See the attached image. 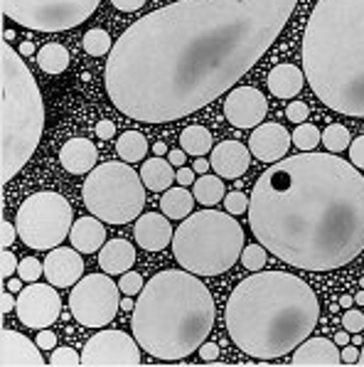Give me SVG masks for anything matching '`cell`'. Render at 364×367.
Listing matches in <instances>:
<instances>
[{
    "mask_svg": "<svg viewBox=\"0 0 364 367\" xmlns=\"http://www.w3.org/2000/svg\"><path fill=\"white\" fill-rule=\"evenodd\" d=\"M49 365L52 367H77L81 365V355L72 348H54L49 355Z\"/></svg>",
    "mask_w": 364,
    "mask_h": 367,
    "instance_id": "d590c367",
    "label": "cell"
},
{
    "mask_svg": "<svg viewBox=\"0 0 364 367\" xmlns=\"http://www.w3.org/2000/svg\"><path fill=\"white\" fill-rule=\"evenodd\" d=\"M3 38H6V42H10V40H15V32H13V30H6V32H3Z\"/></svg>",
    "mask_w": 364,
    "mask_h": 367,
    "instance_id": "be15d7a7",
    "label": "cell"
},
{
    "mask_svg": "<svg viewBox=\"0 0 364 367\" xmlns=\"http://www.w3.org/2000/svg\"><path fill=\"white\" fill-rule=\"evenodd\" d=\"M72 205L57 192H35L17 208L15 227L22 244L47 251L62 247L72 232Z\"/></svg>",
    "mask_w": 364,
    "mask_h": 367,
    "instance_id": "9c48e42d",
    "label": "cell"
},
{
    "mask_svg": "<svg viewBox=\"0 0 364 367\" xmlns=\"http://www.w3.org/2000/svg\"><path fill=\"white\" fill-rule=\"evenodd\" d=\"M224 208H227L229 214H244L248 212V197L244 192L234 190L229 195H224Z\"/></svg>",
    "mask_w": 364,
    "mask_h": 367,
    "instance_id": "74e56055",
    "label": "cell"
},
{
    "mask_svg": "<svg viewBox=\"0 0 364 367\" xmlns=\"http://www.w3.org/2000/svg\"><path fill=\"white\" fill-rule=\"evenodd\" d=\"M96 146L89 139H69L59 150V163L72 175H89L96 168Z\"/></svg>",
    "mask_w": 364,
    "mask_h": 367,
    "instance_id": "44dd1931",
    "label": "cell"
},
{
    "mask_svg": "<svg viewBox=\"0 0 364 367\" xmlns=\"http://www.w3.org/2000/svg\"><path fill=\"white\" fill-rule=\"evenodd\" d=\"M320 136L322 133L317 131L312 123H298V128L290 133V139H293V146L298 150H312L317 143H320Z\"/></svg>",
    "mask_w": 364,
    "mask_h": 367,
    "instance_id": "d6a6232c",
    "label": "cell"
},
{
    "mask_svg": "<svg viewBox=\"0 0 364 367\" xmlns=\"http://www.w3.org/2000/svg\"><path fill=\"white\" fill-rule=\"evenodd\" d=\"M69 240H72V247L81 254H94L101 247L106 244V229L101 224L99 217H79L74 224H72V232H69Z\"/></svg>",
    "mask_w": 364,
    "mask_h": 367,
    "instance_id": "603a6c76",
    "label": "cell"
},
{
    "mask_svg": "<svg viewBox=\"0 0 364 367\" xmlns=\"http://www.w3.org/2000/svg\"><path fill=\"white\" fill-rule=\"evenodd\" d=\"M175 180H177L182 187L195 185V171H192V168H185V165H182V168H180L177 173H175Z\"/></svg>",
    "mask_w": 364,
    "mask_h": 367,
    "instance_id": "c3c4849f",
    "label": "cell"
},
{
    "mask_svg": "<svg viewBox=\"0 0 364 367\" xmlns=\"http://www.w3.org/2000/svg\"><path fill=\"white\" fill-rule=\"evenodd\" d=\"M200 357L205 362H214L216 357H219V345H216V343H202L200 345Z\"/></svg>",
    "mask_w": 364,
    "mask_h": 367,
    "instance_id": "bcb514c9",
    "label": "cell"
},
{
    "mask_svg": "<svg viewBox=\"0 0 364 367\" xmlns=\"http://www.w3.org/2000/svg\"><path fill=\"white\" fill-rule=\"evenodd\" d=\"M133 261H136V247L128 240H111L99 249L101 272L111 274V276H121V274L131 272Z\"/></svg>",
    "mask_w": 364,
    "mask_h": 367,
    "instance_id": "7402d4cb",
    "label": "cell"
},
{
    "mask_svg": "<svg viewBox=\"0 0 364 367\" xmlns=\"http://www.w3.org/2000/svg\"><path fill=\"white\" fill-rule=\"evenodd\" d=\"M320 141H322V146L330 150V153H342V150L349 148V143H352L349 131L342 126V123H330V126L322 131Z\"/></svg>",
    "mask_w": 364,
    "mask_h": 367,
    "instance_id": "1f68e13d",
    "label": "cell"
},
{
    "mask_svg": "<svg viewBox=\"0 0 364 367\" xmlns=\"http://www.w3.org/2000/svg\"><path fill=\"white\" fill-rule=\"evenodd\" d=\"M269 114V99L256 86H234L224 99V116L234 128H256Z\"/></svg>",
    "mask_w": 364,
    "mask_h": 367,
    "instance_id": "5bb4252c",
    "label": "cell"
},
{
    "mask_svg": "<svg viewBox=\"0 0 364 367\" xmlns=\"http://www.w3.org/2000/svg\"><path fill=\"white\" fill-rule=\"evenodd\" d=\"M69 311L86 328H104L121 311V288L106 272L81 276L72 288Z\"/></svg>",
    "mask_w": 364,
    "mask_h": 367,
    "instance_id": "8fae6325",
    "label": "cell"
},
{
    "mask_svg": "<svg viewBox=\"0 0 364 367\" xmlns=\"http://www.w3.org/2000/svg\"><path fill=\"white\" fill-rule=\"evenodd\" d=\"M349 341H352V336H347V330H342V333L335 336V343H338V345H347Z\"/></svg>",
    "mask_w": 364,
    "mask_h": 367,
    "instance_id": "6f0895ef",
    "label": "cell"
},
{
    "mask_svg": "<svg viewBox=\"0 0 364 367\" xmlns=\"http://www.w3.org/2000/svg\"><path fill=\"white\" fill-rule=\"evenodd\" d=\"M79 254L81 251H77L74 247H54V249H49V254L45 256V279L54 288L74 286L84 276V259Z\"/></svg>",
    "mask_w": 364,
    "mask_h": 367,
    "instance_id": "9a60e30c",
    "label": "cell"
},
{
    "mask_svg": "<svg viewBox=\"0 0 364 367\" xmlns=\"http://www.w3.org/2000/svg\"><path fill=\"white\" fill-rule=\"evenodd\" d=\"M13 306H17V301H13V291L6 288V291L0 293V311H3V313H10Z\"/></svg>",
    "mask_w": 364,
    "mask_h": 367,
    "instance_id": "f907efd6",
    "label": "cell"
},
{
    "mask_svg": "<svg viewBox=\"0 0 364 367\" xmlns=\"http://www.w3.org/2000/svg\"><path fill=\"white\" fill-rule=\"evenodd\" d=\"M6 288L8 291H13V293H20L22 291V279L17 276V279H6Z\"/></svg>",
    "mask_w": 364,
    "mask_h": 367,
    "instance_id": "db71d44e",
    "label": "cell"
},
{
    "mask_svg": "<svg viewBox=\"0 0 364 367\" xmlns=\"http://www.w3.org/2000/svg\"><path fill=\"white\" fill-rule=\"evenodd\" d=\"M153 150H155V155H165L168 153V146H165L163 141H158V143L153 146Z\"/></svg>",
    "mask_w": 364,
    "mask_h": 367,
    "instance_id": "680465c9",
    "label": "cell"
},
{
    "mask_svg": "<svg viewBox=\"0 0 364 367\" xmlns=\"http://www.w3.org/2000/svg\"><path fill=\"white\" fill-rule=\"evenodd\" d=\"M84 367H136L141 365V345L123 330H101L81 350Z\"/></svg>",
    "mask_w": 364,
    "mask_h": 367,
    "instance_id": "7c38bea8",
    "label": "cell"
},
{
    "mask_svg": "<svg viewBox=\"0 0 364 367\" xmlns=\"http://www.w3.org/2000/svg\"><path fill=\"white\" fill-rule=\"evenodd\" d=\"M317 315V296L303 279L285 272H253L234 286L224 320L244 355L278 360L310 336Z\"/></svg>",
    "mask_w": 364,
    "mask_h": 367,
    "instance_id": "3957f363",
    "label": "cell"
},
{
    "mask_svg": "<svg viewBox=\"0 0 364 367\" xmlns=\"http://www.w3.org/2000/svg\"><path fill=\"white\" fill-rule=\"evenodd\" d=\"M15 311H17V318L22 320V325L42 330V328H49L62 315V298L54 291L52 283L32 281L30 286H25L17 293Z\"/></svg>",
    "mask_w": 364,
    "mask_h": 367,
    "instance_id": "4fadbf2b",
    "label": "cell"
},
{
    "mask_svg": "<svg viewBox=\"0 0 364 367\" xmlns=\"http://www.w3.org/2000/svg\"><path fill=\"white\" fill-rule=\"evenodd\" d=\"M35 343H38L42 350H54L57 348V336H54L52 330H47V328H42L38 333V338H35Z\"/></svg>",
    "mask_w": 364,
    "mask_h": 367,
    "instance_id": "ee69618b",
    "label": "cell"
},
{
    "mask_svg": "<svg viewBox=\"0 0 364 367\" xmlns=\"http://www.w3.org/2000/svg\"><path fill=\"white\" fill-rule=\"evenodd\" d=\"M342 365H357V360H359V350H357V345H342Z\"/></svg>",
    "mask_w": 364,
    "mask_h": 367,
    "instance_id": "681fc988",
    "label": "cell"
},
{
    "mask_svg": "<svg viewBox=\"0 0 364 367\" xmlns=\"http://www.w3.org/2000/svg\"><path fill=\"white\" fill-rule=\"evenodd\" d=\"M17 52H20L22 57H30V54L35 52V45H32V42H27V40H25V42L20 45V49H17Z\"/></svg>",
    "mask_w": 364,
    "mask_h": 367,
    "instance_id": "9f6ffc18",
    "label": "cell"
},
{
    "mask_svg": "<svg viewBox=\"0 0 364 367\" xmlns=\"http://www.w3.org/2000/svg\"><path fill=\"white\" fill-rule=\"evenodd\" d=\"M15 237H17V227L13 229V224L8 222V219H3V222H0V244H3V249H8Z\"/></svg>",
    "mask_w": 364,
    "mask_h": 367,
    "instance_id": "7bdbcfd3",
    "label": "cell"
},
{
    "mask_svg": "<svg viewBox=\"0 0 364 367\" xmlns=\"http://www.w3.org/2000/svg\"><path fill=\"white\" fill-rule=\"evenodd\" d=\"M244 251V229L229 212L202 210L187 214L173 235L177 264L197 276H219L229 272Z\"/></svg>",
    "mask_w": 364,
    "mask_h": 367,
    "instance_id": "52a82bcc",
    "label": "cell"
},
{
    "mask_svg": "<svg viewBox=\"0 0 364 367\" xmlns=\"http://www.w3.org/2000/svg\"><path fill=\"white\" fill-rule=\"evenodd\" d=\"M357 365H362V367H364V345H362V352H359V360H357Z\"/></svg>",
    "mask_w": 364,
    "mask_h": 367,
    "instance_id": "e7e4bbea",
    "label": "cell"
},
{
    "mask_svg": "<svg viewBox=\"0 0 364 367\" xmlns=\"http://www.w3.org/2000/svg\"><path fill=\"white\" fill-rule=\"evenodd\" d=\"M81 45H84V52L91 54V57H104V54H109L113 49L111 35L101 30V27H91L84 35V40H81Z\"/></svg>",
    "mask_w": 364,
    "mask_h": 367,
    "instance_id": "4dcf8cb0",
    "label": "cell"
},
{
    "mask_svg": "<svg viewBox=\"0 0 364 367\" xmlns=\"http://www.w3.org/2000/svg\"><path fill=\"white\" fill-rule=\"evenodd\" d=\"M0 182L6 185L27 165L42 139L45 104L22 54L0 42Z\"/></svg>",
    "mask_w": 364,
    "mask_h": 367,
    "instance_id": "8992f818",
    "label": "cell"
},
{
    "mask_svg": "<svg viewBox=\"0 0 364 367\" xmlns=\"http://www.w3.org/2000/svg\"><path fill=\"white\" fill-rule=\"evenodd\" d=\"M349 343H352V345H364V338L362 336H352V341H349Z\"/></svg>",
    "mask_w": 364,
    "mask_h": 367,
    "instance_id": "94428289",
    "label": "cell"
},
{
    "mask_svg": "<svg viewBox=\"0 0 364 367\" xmlns=\"http://www.w3.org/2000/svg\"><path fill=\"white\" fill-rule=\"evenodd\" d=\"M301 54L317 99L342 116L364 118V0H317Z\"/></svg>",
    "mask_w": 364,
    "mask_h": 367,
    "instance_id": "277c9868",
    "label": "cell"
},
{
    "mask_svg": "<svg viewBox=\"0 0 364 367\" xmlns=\"http://www.w3.org/2000/svg\"><path fill=\"white\" fill-rule=\"evenodd\" d=\"M349 163L364 171V136H359L349 143Z\"/></svg>",
    "mask_w": 364,
    "mask_h": 367,
    "instance_id": "60d3db41",
    "label": "cell"
},
{
    "mask_svg": "<svg viewBox=\"0 0 364 367\" xmlns=\"http://www.w3.org/2000/svg\"><path fill=\"white\" fill-rule=\"evenodd\" d=\"M209 160H207V158H202V155H200V158H197L195 160V163H192V171H195V173H200V175H205V173L207 171H209Z\"/></svg>",
    "mask_w": 364,
    "mask_h": 367,
    "instance_id": "f5cc1de1",
    "label": "cell"
},
{
    "mask_svg": "<svg viewBox=\"0 0 364 367\" xmlns=\"http://www.w3.org/2000/svg\"><path fill=\"white\" fill-rule=\"evenodd\" d=\"M111 6L121 13H133V10H138V8L145 6V0H111Z\"/></svg>",
    "mask_w": 364,
    "mask_h": 367,
    "instance_id": "7dc6e473",
    "label": "cell"
},
{
    "mask_svg": "<svg viewBox=\"0 0 364 367\" xmlns=\"http://www.w3.org/2000/svg\"><path fill=\"white\" fill-rule=\"evenodd\" d=\"M116 153H118V158L126 160V163H138V160H143L145 153H148V141H145L143 133L126 131L121 139L116 141Z\"/></svg>",
    "mask_w": 364,
    "mask_h": 367,
    "instance_id": "f1b7e54d",
    "label": "cell"
},
{
    "mask_svg": "<svg viewBox=\"0 0 364 367\" xmlns=\"http://www.w3.org/2000/svg\"><path fill=\"white\" fill-rule=\"evenodd\" d=\"M192 205H195V195H190L182 185L168 187L160 197V210L170 219H185L187 214H192Z\"/></svg>",
    "mask_w": 364,
    "mask_h": 367,
    "instance_id": "484cf974",
    "label": "cell"
},
{
    "mask_svg": "<svg viewBox=\"0 0 364 367\" xmlns=\"http://www.w3.org/2000/svg\"><path fill=\"white\" fill-rule=\"evenodd\" d=\"M185 150L180 148V150H170V155H168V160L170 163L175 165V168H182V165H185Z\"/></svg>",
    "mask_w": 364,
    "mask_h": 367,
    "instance_id": "816d5d0a",
    "label": "cell"
},
{
    "mask_svg": "<svg viewBox=\"0 0 364 367\" xmlns=\"http://www.w3.org/2000/svg\"><path fill=\"white\" fill-rule=\"evenodd\" d=\"M81 200L86 210L101 222L128 224L141 217L145 205V185L141 173L126 160H109L96 165L81 185Z\"/></svg>",
    "mask_w": 364,
    "mask_h": 367,
    "instance_id": "ba28073f",
    "label": "cell"
},
{
    "mask_svg": "<svg viewBox=\"0 0 364 367\" xmlns=\"http://www.w3.org/2000/svg\"><path fill=\"white\" fill-rule=\"evenodd\" d=\"M248 224L288 266L340 269L364 251V178L330 150L280 158L253 185Z\"/></svg>",
    "mask_w": 364,
    "mask_h": 367,
    "instance_id": "7a4b0ae2",
    "label": "cell"
},
{
    "mask_svg": "<svg viewBox=\"0 0 364 367\" xmlns=\"http://www.w3.org/2000/svg\"><path fill=\"white\" fill-rule=\"evenodd\" d=\"M306 118H308V104L298 102V99L288 104V121L290 123H306Z\"/></svg>",
    "mask_w": 364,
    "mask_h": 367,
    "instance_id": "b9f144b4",
    "label": "cell"
},
{
    "mask_svg": "<svg viewBox=\"0 0 364 367\" xmlns=\"http://www.w3.org/2000/svg\"><path fill=\"white\" fill-rule=\"evenodd\" d=\"M143 276L136 272H126L121 274V281H118V288H121V293H126V296H138V293L143 291Z\"/></svg>",
    "mask_w": 364,
    "mask_h": 367,
    "instance_id": "8d00e7d4",
    "label": "cell"
},
{
    "mask_svg": "<svg viewBox=\"0 0 364 367\" xmlns=\"http://www.w3.org/2000/svg\"><path fill=\"white\" fill-rule=\"evenodd\" d=\"M359 286H362V288H364V276H362V279H359Z\"/></svg>",
    "mask_w": 364,
    "mask_h": 367,
    "instance_id": "03108f58",
    "label": "cell"
},
{
    "mask_svg": "<svg viewBox=\"0 0 364 367\" xmlns=\"http://www.w3.org/2000/svg\"><path fill=\"white\" fill-rule=\"evenodd\" d=\"M17 259L13 256L10 249H3L0 251V274H3V279H10L13 272H17Z\"/></svg>",
    "mask_w": 364,
    "mask_h": 367,
    "instance_id": "ab89813d",
    "label": "cell"
},
{
    "mask_svg": "<svg viewBox=\"0 0 364 367\" xmlns=\"http://www.w3.org/2000/svg\"><path fill=\"white\" fill-rule=\"evenodd\" d=\"M290 143H293V139H290L285 126H280V123H259L256 131L251 133V139H248V150L256 160L276 163V160L288 155Z\"/></svg>",
    "mask_w": 364,
    "mask_h": 367,
    "instance_id": "2e32d148",
    "label": "cell"
},
{
    "mask_svg": "<svg viewBox=\"0 0 364 367\" xmlns=\"http://www.w3.org/2000/svg\"><path fill=\"white\" fill-rule=\"evenodd\" d=\"M173 229H170V217L158 212L141 214L133 227V237H136L138 247L145 251H163L165 247L173 242Z\"/></svg>",
    "mask_w": 364,
    "mask_h": 367,
    "instance_id": "ffe728a7",
    "label": "cell"
},
{
    "mask_svg": "<svg viewBox=\"0 0 364 367\" xmlns=\"http://www.w3.org/2000/svg\"><path fill=\"white\" fill-rule=\"evenodd\" d=\"M354 304H357V306H364V291H359L357 296H354Z\"/></svg>",
    "mask_w": 364,
    "mask_h": 367,
    "instance_id": "6125c7cd",
    "label": "cell"
},
{
    "mask_svg": "<svg viewBox=\"0 0 364 367\" xmlns=\"http://www.w3.org/2000/svg\"><path fill=\"white\" fill-rule=\"evenodd\" d=\"M42 348L32 343L17 330L3 328L0 333V365L3 367H42L45 357L40 355Z\"/></svg>",
    "mask_w": 364,
    "mask_h": 367,
    "instance_id": "e0dca14e",
    "label": "cell"
},
{
    "mask_svg": "<svg viewBox=\"0 0 364 367\" xmlns=\"http://www.w3.org/2000/svg\"><path fill=\"white\" fill-rule=\"evenodd\" d=\"M269 91L276 99H293L301 94L303 84H306V75L298 70L296 64H276L269 72Z\"/></svg>",
    "mask_w": 364,
    "mask_h": 367,
    "instance_id": "cb8c5ba5",
    "label": "cell"
},
{
    "mask_svg": "<svg viewBox=\"0 0 364 367\" xmlns=\"http://www.w3.org/2000/svg\"><path fill=\"white\" fill-rule=\"evenodd\" d=\"M266 247L261 244H248V247H244V251H242V256H239V261H242L244 266H246L248 272H261L266 266Z\"/></svg>",
    "mask_w": 364,
    "mask_h": 367,
    "instance_id": "836d02e7",
    "label": "cell"
},
{
    "mask_svg": "<svg viewBox=\"0 0 364 367\" xmlns=\"http://www.w3.org/2000/svg\"><path fill=\"white\" fill-rule=\"evenodd\" d=\"M342 325L347 333H362L364 330V313L362 311H354V309H347L342 315Z\"/></svg>",
    "mask_w": 364,
    "mask_h": 367,
    "instance_id": "f35d334b",
    "label": "cell"
},
{
    "mask_svg": "<svg viewBox=\"0 0 364 367\" xmlns=\"http://www.w3.org/2000/svg\"><path fill=\"white\" fill-rule=\"evenodd\" d=\"M214 325V298L197 274L168 269L143 286L131 315L138 345L158 360H185Z\"/></svg>",
    "mask_w": 364,
    "mask_h": 367,
    "instance_id": "5b68a950",
    "label": "cell"
},
{
    "mask_svg": "<svg viewBox=\"0 0 364 367\" xmlns=\"http://www.w3.org/2000/svg\"><path fill=\"white\" fill-rule=\"evenodd\" d=\"M101 0H0L3 15L27 30L64 32L89 20Z\"/></svg>",
    "mask_w": 364,
    "mask_h": 367,
    "instance_id": "30bf717a",
    "label": "cell"
},
{
    "mask_svg": "<svg viewBox=\"0 0 364 367\" xmlns=\"http://www.w3.org/2000/svg\"><path fill=\"white\" fill-rule=\"evenodd\" d=\"M133 309H136V301H133L131 296H123L121 298V311H128V313H131Z\"/></svg>",
    "mask_w": 364,
    "mask_h": 367,
    "instance_id": "11a10c76",
    "label": "cell"
},
{
    "mask_svg": "<svg viewBox=\"0 0 364 367\" xmlns=\"http://www.w3.org/2000/svg\"><path fill=\"white\" fill-rule=\"evenodd\" d=\"M248 153L251 150L246 148L239 141H222L212 148V168L219 178H229V180H237L244 173L248 171Z\"/></svg>",
    "mask_w": 364,
    "mask_h": 367,
    "instance_id": "d6986e66",
    "label": "cell"
},
{
    "mask_svg": "<svg viewBox=\"0 0 364 367\" xmlns=\"http://www.w3.org/2000/svg\"><path fill=\"white\" fill-rule=\"evenodd\" d=\"M180 146L187 155H207L212 150V133L205 126H187L180 133Z\"/></svg>",
    "mask_w": 364,
    "mask_h": 367,
    "instance_id": "83f0119b",
    "label": "cell"
},
{
    "mask_svg": "<svg viewBox=\"0 0 364 367\" xmlns=\"http://www.w3.org/2000/svg\"><path fill=\"white\" fill-rule=\"evenodd\" d=\"M192 195H195L197 203L205 205V208H214L216 203H222L227 192H224L222 178L205 173L200 180H195V190H192Z\"/></svg>",
    "mask_w": 364,
    "mask_h": 367,
    "instance_id": "4316f807",
    "label": "cell"
},
{
    "mask_svg": "<svg viewBox=\"0 0 364 367\" xmlns=\"http://www.w3.org/2000/svg\"><path fill=\"white\" fill-rule=\"evenodd\" d=\"M17 276L25 283L38 281L40 276H45V264H40L35 256H25V259L20 261V266H17Z\"/></svg>",
    "mask_w": 364,
    "mask_h": 367,
    "instance_id": "e575fe53",
    "label": "cell"
},
{
    "mask_svg": "<svg viewBox=\"0 0 364 367\" xmlns=\"http://www.w3.org/2000/svg\"><path fill=\"white\" fill-rule=\"evenodd\" d=\"M290 365L296 367H338L342 365V355L338 350V343L327 338H306L293 350Z\"/></svg>",
    "mask_w": 364,
    "mask_h": 367,
    "instance_id": "ac0fdd59",
    "label": "cell"
},
{
    "mask_svg": "<svg viewBox=\"0 0 364 367\" xmlns=\"http://www.w3.org/2000/svg\"><path fill=\"white\" fill-rule=\"evenodd\" d=\"M96 136H99V139H104V141H109V139H113V136H116V126H113L111 118H101V121L96 123Z\"/></svg>",
    "mask_w": 364,
    "mask_h": 367,
    "instance_id": "f6af8a7d",
    "label": "cell"
},
{
    "mask_svg": "<svg viewBox=\"0 0 364 367\" xmlns=\"http://www.w3.org/2000/svg\"><path fill=\"white\" fill-rule=\"evenodd\" d=\"M352 304H354V296H342V298H340V306H342V309H352Z\"/></svg>",
    "mask_w": 364,
    "mask_h": 367,
    "instance_id": "91938a15",
    "label": "cell"
},
{
    "mask_svg": "<svg viewBox=\"0 0 364 367\" xmlns=\"http://www.w3.org/2000/svg\"><path fill=\"white\" fill-rule=\"evenodd\" d=\"M175 165L165 158H148L143 163L141 168V178H143V185L148 187L153 192H165L175 180Z\"/></svg>",
    "mask_w": 364,
    "mask_h": 367,
    "instance_id": "d4e9b609",
    "label": "cell"
},
{
    "mask_svg": "<svg viewBox=\"0 0 364 367\" xmlns=\"http://www.w3.org/2000/svg\"><path fill=\"white\" fill-rule=\"evenodd\" d=\"M38 64L45 75H62V72L69 67L67 47H62V45H57V42L45 45V47L38 52Z\"/></svg>",
    "mask_w": 364,
    "mask_h": 367,
    "instance_id": "f546056e",
    "label": "cell"
},
{
    "mask_svg": "<svg viewBox=\"0 0 364 367\" xmlns=\"http://www.w3.org/2000/svg\"><path fill=\"white\" fill-rule=\"evenodd\" d=\"M298 0H177L123 30L104 84L128 118L168 123L227 94L278 40Z\"/></svg>",
    "mask_w": 364,
    "mask_h": 367,
    "instance_id": "6da1fadb",
    "label": "cell"
}]
</instances>
